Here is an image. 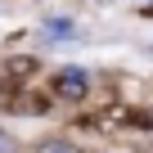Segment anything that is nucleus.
Instances as JSON below:
<instances>
[{
	"label": "nucleus",
	"mask_w": 153,
	"mask_h": 153,
	"mask_svg": "<svg viewBox=\"0 0 153 153\" xmlns=\"http://www.w3.org/2000/svg\"><path fill=\"white\" fill-rule=\"evenodd\" d=\"M90 90V72L86 68H59L54 72V95L59 99H81Z\"/></svg>",
	"instance_id": "1"
},
{
	"label": "nucleus",
	"mask_w": 153,
	"mask_h": 153,
	"mask_svg": "<svg viewBox=\"0 0 153 153\" xmlns=\"http://www.w3.org/2000/svg\"><path fill=\"white\" fill-rule=\"evenodd\" d=\"M45 32H59V36H68V32H72V23H68V18H45Z\"/></svg>",
	"instance_id": "2"
}]
</instances>
